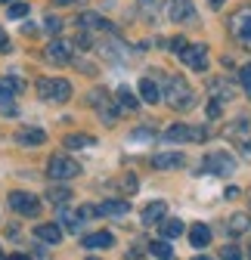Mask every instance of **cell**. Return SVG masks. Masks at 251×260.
Listing matches in <instances>:
<instances>
[{
    "instance_id": "6da1fadb",
    "label": "cell",
    "mask_w": 251,
    "mask_h": 260,
    "mask_svg": "<svg viewBox=\"0 0 251 260\" xmlns=\"http://www.w3.org/2000/svg\"><path fill=\"white\" fill-rule=\"evenodd\" d=\"M162 100L177 112H190L196 106V93L180 75H165L162 78Z\"/></svg>"
},
{
    "instance_id": "7a4b0ae2",
    "label": "cell",
    "mask_w": 251,
    "mask_h": 260,
    "mask_svg": "<svg viewBox=\"0 0 251 260\" xmlns=\"http://www.w3.org/2000/svg\"><path fill=\"white\" fill-rule=\"evenodd\" d=\"M38 96L41 100H47V103H69L72 100V84L66 81V78H38Z\"/></svg>"
},
{
    "instance_id": "3957f363",
    "label": "cell",
    "mask_w": 251,
    "mask_h": 260,
    "mask_svg": "<svg viewBox=\"0 0 251 260\" xmlns=\"http://www.w3.org/2000/svg\"><path fill=\"white\" fill-rule=\"evenodd\" d=\"M47 174H50V180H75L78 174H81V165L75 158H69V155H53L50 161H47Z\"/></svg>"
},
{
    "instance_id": "277c9868",
    "label": "cell",
    "mask_w": 251,
    "mask_h": 260,
    "mask_svg": "<svg viewBox=\"0 0 251 260\" xmlns=\"http://www.w3.org/2000/svg\"><path fill=\"white\" fill-rule=\"evenodd\" d=\"M208 137L205 127H193V124H174L165 130V140L168 143H202Z\"/></svg>"
},
{
    "instance_id": "5b68a950",
    "label": "cell",
    "mask_w": 251,
    "mask_h": 260,
    "mask_svg": "<svg viewBox=\"0 0 251 260\" xmlns=\"http://www.w3.org/2000/svg\"><path fill=\"white\" fill-rule=\"evenodd\" d=\"M205 174H214V177H230L236 171V158L230 152H211L205 155Z\"/></svg>"
},
{
    "instance_id": "8992f818",
    "label": "cell",
    "mask_w": 251,
    "mask_h": 260,
    "mask_svg": "<svg viewBox=\"0 0 251 260\" xmlns=\"http://www.w3.org/2000/svg\"><path fill=\"white\" fill-rule=\"evenodd\" d=\"M87 106H93V109H97V112H100V118H103L109 127L118 121V106L109 100V93H106V90H93V93L87 96Z\"/></svg>"
},
{
    "instance_id": "52a82bcc",
    "label": "cell",
    "mask_w": 251,
    "mask_h": 260,
    "mask_svg": "<svg viewBox=\"0 0 251 260\" xmlns=\"http://www.w3.org/2000/svg\"><path fill=\"white\" fill-rule=\"evenodd\" d=\"M10 208L22 217H38L41 214V202L35 199V195H28V192H10Z\"/></svg>"
},
{
    "instance_id": "ba28073f",
    "label": "cell",
    "mask_w": 251,
    "mask_h": 260,
    "mask_svg": "<svg viewBox=\"0 0 251 260\" xmlns=\"http://www.w3.org/2000/svg\"><path fill=\"white\" fill-rule=\"evenodd\" d=\"M227 137H230L242 152L251 155V118H239V121H233V124L227 127Z\"/></svg>"
},
{
    "instance_id": "9c48e42d",
    "label": "cell",
    "mask_w": 251,
    "mask_h": 260,
    "mask_svg": "<svg viewBox=\"0 0 251 260\" xmlns=\"http://www.w3.org/2000/svg\"><path fill=\"white\" fill-rule=\"evenodd\" d=\"M180 59H183V65H190L193 72H208V47L205 44H193V47L186 44Z\"/></svg>"
},
{
    "instance_id": "30bf717a",
    "label": "cell",
    "mask_w": 251,
    "mask_h": 260,
    "mask_svg": "<svg viewBox=\"0 0 251 260\" xmlns=\"http://www.w3.org/2000/svg\"><path fill=\"white\" fill-rule=\"evenodd\" d=\"M44 59H47L50 65H69V62H72V44L62 41V38H56L53 44H47Z\"/></svg>"
},
{
    "instance_id": "8fae6325",
    "label": "cell",
    "mask_w": 251,
    "mask_h": 260,
    "mask_svg": "<svg viewBox=\"0 0 251 260\" xmlns=\"http://www.w3.org/2000/svg\"><path fill=\"white\" fill-rule=\"evenodd\" d=\"M168 19L171 22H193L196 19V7L193 0H168Z\"/></svg>"
},
{
    "instance_id": "7c38bea8",
    "label": "cell",
    "mask_w": 251,
    "mask_h": 260,
    "mask_svg": "<svg viewBox=\"0 0 251 260\" xmlns=\"http://www.w3.org/2000/svg\"><path fill=\"white\" fill-rule=\"evenodd\" d=\"M227 25H230V35H233L236 41H242V38H245V31L251 28V7H239V10L230 16Z\"/></svg>"
},
{
    "instance_id": "4fadbf2b",
    "label": "cell",
    "mask_w": 251,
    "mask_h": 260,
    "mask_svg": "<svg viewBox=\"0 0 251 260\" xmlns=\"http://www.w3.org/2000/svg\"><path fill=\"white\" fill-rule=\"evenodd\" d=\"M75 25L81 28V31H87V35H90V31H112V22H106L100 13H78V19H75Z\"/></svg>"
},
{
    "instance_id": "5bb4252c",
    "label": "cell",
    "mask_w": 251,
    "mask_h": 260,
    "mask_svg": "<svg viewBox=\"0 0 251 260\" xmlns=\"http://www.w3.org/2000/svg\"><path fill=\"white\" fill-rule=\"evenodd\" d=\"M183 165H186V155L183 152H159V155L152 158V168L155 171H177Z\"/></svg>"
},
{
    "instance_id": "9a60e30c",
    "label": "cell",
    "mask_w": 251,
    "mask_h": 260,
    "mask_svg": "<svg viewBox=\"0 0 251 260\" xmlns=\"http://www.w3.org/2000/svg\"><path fill=\"white\" fill-rule=\"evenodd\" d=\"M62 233H66V230H62L59 223H38L35 226V239H41L44 245H59Z\"/></svg>"
},
{
    "instance_id": "2e32d148",
    "label": "cell",
    "mask_w": 251,
    "mask_h": 260,
    "mask_svg": "<svg viewBox=\"0 0 251 260\" xmlns=\"http://www.w3.org/2000/svg\"><path fill=\"white\" fill-rule=\"evenodd\" d=\"M115 245V236L112 233H90L81 239V248L84 251H103V248H112Z\"/></svg>"
},
{
    "instance_id": "e0dca14e",
    "label": "cell",
    "mask_w": 251,
    "mask_h": 260,
    "mask_svg": "<svg viewBox=\"0 0 251 260\" xmlns=\"http://www.w3.org/2000/svg\"><path fill=\"white\" fill-rule=\"evenodd\" d=\"M165 217H168V205H165V202H152V205H146L143 214H140L143 226H155V223H162Z\"/></svg>"
},
{
    "instance_id": "ac0fdd59",
    "label": "cell",
    "mask_w": 251,
    "mask_h": 260,
    "mask_svg": "<svg viewBox=\"0 0 251 260\" xmlns=\"http://www.w3.org/2000/svg\"><path fill=\"white\" fill-rule=\"evenodd\" d=\"M140 100L143 103H162V87L155 78H140Z\"/></svg>"
},
{
    "instance_id": "d6986e66",
    "label": "cell",
    "mask_w": 251,
    "mask_h": 260,
    "mask_svg": "<svg viewBox=\"0 0 251 260\" xmlns=\"http://www.w3.org/2000/svg\"><path fill=\"white\" fill-rule=\"evenodd\" d=\"M16 143H22V146H44L47 134H44L41 127H22L19 134H16Z\"/></svg>"
},
{
    "instance_id": "ffe728a7",
    "label": "cell",
    "mask_w": 251,
    "mask_h": 260,
    "mask_svg": "<svg viewBox=\"0 0 251 260\" xmlns=\"http://www.w3.org/2000/svg\"><path fill=\"white\" fill-rule=\"evenodd\" d=\"M131 211V202H124V199H106L100 205V217H124Z\"/></svg>"
},
{
    "instance_id": "44dd1931",
    "label": "cell",
    "mask_w": 251,
    "mask_h": 260,
    "mask_svg": "<svg viewBox=\"0 0 251 260\" xmlns=\"http://www.w3.org/2000/svg\"><path fill=\"white\" fill-rule=\"evenodd\" d=\"M208 90H211V96H214V100H221V103L233 100V84H230L227 78H217V81H211V84H208Z\"/></svg>"
},
{
    "instance_id": "7402d4cb",
    "label": "cell",
    "mask_w": 251,
    "mask_h": 260,
    "mask_svg": "<svg viewBox=\"0 0 251 260\" xmlns=\"http://www.w3.org/2000/svg\"><path fill=\"white\" fill-rule=\"evenodd\" d=\"M208 242H211V230L205 223H193V230H190V245L193 248H208Z\"/></svg>"
},
{
    "instance_id": "603a6c76",
    "label": "cell",
    "mask_w": 251,
    "mask_h": 260,
    "mask_svg": "<svg viewBox=\"0 0 251 260\" xmlns=\"http://www.w3.org/2000/svg\"><path fill=\"white\" fill-rule=\"evenodd\" d=\"M56 223H62L66 233H81V214H69L66 205H59V220Z\"/></svg>"
},
{
    "instance_id": "cb8c5ba5",
    "label": "cell",
    "mask_w": 251,
    "mask_h": 260,
    "mask_svg": "<svg viewBox=\"0 0 251 260\" xmlns=\"http://www.w3.org/2000/svg\"><path fill=\"white\" fill-rule=\"evenodd\" d=\"M62 146L66 149H90V146H97V140H93L90 134H69L66 140H62Z\"/></svg>"
},
{
    "instance_id": "d4e9b609",
    "label": "cell",
    "mask_w": 251,
    "mask_h": 260,
    "mask_svg": "<svg viewBox=\"0 0 251 260\" xmlns=\"http://www.w3.org/2000/svg\"><path fill=\"white\" fill-rule=\"evenodd\" d=\"M159 230H162V239H177V236H183V220L165 217V220L159 223Z\"/></svg>"
},
{
    "instance_id": "484cf974",
    "label": "cell",
    "mask_w": 251,
    "mask_h": 260,
    "mask_svg": "<svg viewBox=\"0 0 251 260\" xmlns=\"http://www.w3.org/2000/svg\"><path fill=\"white\" fill-rule=\"evenodd\" d=\"M47 199H50L56 208H59V205H69V202H72V189H69V186H50Z\"/></svg>"
},
{
    "instance_id": "4316f807",
    "label": "cell",
    "mask_w": 251,
    "mask_h": 260,
    "mask_svg": "<svg viewBox=\"0 0 251 260\" xmlns=\"http://www.w3.org/2000/svg\"><path fill=\"white\" fill-rule=\"evenodd\" d=\"M149 254H152V257H162V260H168V257H174V248H171V239H159V242H152V245H149Z\"/></svg>"
},
{
    "instance_id": "83f0119b",
    "label": "cell",
    "mask_w": 251,
    "mask_h": 260,
    "mask_svg": "<svg viewBox=\"0 0 251 260\" xmlns=\"http://www.w3.org/2000/svg\"><path fill=\"white\" fill-rule=\"evenodd\" d=\"M118 106H121V109H128V112H134V109L140 106V100H137V96H134L128 87H121V90H118Z\"/></svg>"
},
{
    "instance_id": "f1b7e54d",
    "label": "cell",
    "mask_w": 251,
    "mask_h": 260,
    "mask_svg": "<svg viewBox=\"0 0 251 260\" xmlns=\"http://www.w3.org/2000/svg\"><path fill=\"white\" fill-rule=\"evenodd\" d=\"M13 96H16V93L7 87L4 78H0V106H4V112H13Z\"/></svg>"
},
{
    "instance_id": "f546056e",
    "label": "cell",
    "mask_w": 251,
    "mask_h": 260,
    "mask_svg": "<svg viewBox=\"0 0 251 260\" xmlns=\"http://www.w3.org/2000/svg\"><path fill=\"white\" fill-rule=\"evenodd\" d=\"M227 230H230V233H245V230H251V223H248V217H245V214H236V217L230 220Z\"/></svg>"
},
{
    "instance_id": "4dcf8cb0",
    "label": "cell",
    "mask_w": 251,
    "mask_h": 260,
    "mask_svg": "<svg viewBox=\"0 0 251 260\" xmlns=\"http://www.w3.org/2000/svg\"><path fill=\"white\" fill-rule=\"evenodd\" d=\"M239 84H242L245 96L251 100V62H248V65H242V72H239Z\"/></svg>"
},
{
    "instance_id": "1f68e13d",
    "label": "cell",
    "mask_w": 251,
    "mask_h": 260,
    "mask_svg": "<svg viewBox=\"0 0 251 260\" xmlns=\"http://www.w3.org/2000/svg\"><path fill=\"white\" fill-rule=\"evenodd\" d=\"M7 13H10V19H25L28 16V4H25V0H16V4L7 7Z\"/></svg>"
},
{
    "instance_id": "d6a6232c",
    "label": "cell",
    "mask_w": 251,
    "mask_h": 260,
    "mask_svg": "<svg viewBox=\"0 0 251 260\" xmlns=\"http://www.w3.org/2000/svg\"><path fill=\"white\" fill-rule=\"evenodd\" d=\"M140 13L146 19H155V13H159V0H140Z\"/></svg>"
},
{
    "instance_id": "836d02e7",
    "label": "cell",
    "mask_w": 251,
    "mask_h": 260,
    "mask_svg": "<svg viewBox=\"0 0 251 260\" xmlns=\"http://www.w3.org/2000/svg\"><path fill=\"white\" fill-rule=\"evenodd\" d=\"M44 31H50V35H59V31H62V19L47 16V19H44Z\"/></svg>"
},
{
    "instance_id": "e575fe53",
    "label": "cell",
    "mask_w": 251,
    "mask_h": 260,
    "mask_svg": "<svg viewBox=\"0 0 251 260\" xmlns=\"http://www.w3.org/2000/svg\"><path fill=\"white\" fill-rule=\"evenodd\" d=\"M221 112H224V103H221V100H211V103H208V118H211V121L221 118Z\"/></svg>"
},
{
    "instance_id": "d590c367",
    "label": "cell",
    "mask_w": 251,
    "mask_h": 260,
    "mask_svg": "<svg viewBox=\"0 0 251 260\" xmlns=\"http://www.w3.org/2000/svg\"><path fill=\"white\" fill-rule=\"evenodd\" d=\"M221 257H224V260H239L242 251H239L236 245H227V248H221Z\"/></svg>"
},
{
    "instance_id": "8d00e7d4",
    "label": "cell",
    "mask_w": 251,
    "mask_h": 260,
    "mask_svg": "<svg viewBox=\"0 0 251 260\" xmlns=\"http://www.w3.org/2000/svg\"><path fill=\"white\" fill-rule=\"evenodd\" d=\"M78 214H81V220H93V217H100V208H93V205H84Z\"/></svg>"
},
{
    "instance_id": "74e56055",
    "label": "cell",
    "mask_w": 251,
    "mask_h": 260,
    "mask_svg": "<svg viewBox=\"0 0 251 260\" xmlns=\"http://www.w3.org/2000/svg\"><path fill=\"white\" fill-rule=\"evenodd\" d=\"M121 189L124 192H137V177H124L121 180Z\"/></svg>"
},
{
    "instance_id": "f35d334b",
    "label": "cell",
    "mask_w": 251,
    "mask_h": 260,
    "mask_svg": "<svg viewBox=\"0 0 251 260\" xmlns=\"http://www.w3.org/2000/svg\"><path fill=\"white\" fill-rule=\"evenodd\" d=\"M171 50H174V53L180 56V53L186 50V38H174V41H171Z\"/></svg>"
},
{
    "instance_id": "ab89813d",
    "label": "cell",
    "mask_w": 251,
    "mask_h": 260,
    "mask_svg": "<svg viewBox=\"0 0 251 260\" xmlns=\"http://www.w3.org/2000/svg\"><path fill=\"white\" fill-rule=\"evenodd\" d=\"M131 140H152V130L140 127V130H134V137H131Z\"/></svg>"
},
{
    "instance_id": "60d3db41",
    "label": "cell",
    "mask_w": 251,
    "mask_h": 260,
    "mask_svg": "<svg viewBox=\"0 0 251 260\" xmlns=\"http://www.w3.org/2000/svg\"><path fill=\"white\" fill-rule=\"evenodd\" d=\"M0 53H10V38H7L4 28H0Z\"/></svg>"
},
{
    "instance_id": "b9f144b4",
    "label": "cell",
    "mask_w": 251,
    "mask_h": 260,
    "mask_svg": "<svg viewBox=\"0 0 251 260\" xmlns=\"http://www.w3.org/2000/svg\"><path fill=\"white\" fill-rule=\"evenodd\" d=\"M239 44H242V47H248V50H251V28H248V31H245V38H242V41H239Z\"/></svg>"
},
{
    "instance_id": "7bdbcfd3",
    "label": "cell",
    "mask_w": 251,
    "mask_h": 260,
    "mask_svg": "<svg viewBox=\"0 0 251 260\" xmlns=\"http://www.w3.org/2000/svg\"><path fill=\"white\" fill-rule=\"evenodd\" d=\"M224 4H227V0H208V7H211V10H221Z\"/></svg>"
},
{
    "instance_id": "ee69618b",
    "label": "cell",
    "mask_w": 251,
    "mask_h": 260,
    "mask_svg": "<svg viewBox=\"0 0 251 260\" xmlns=\"http://www.w3.org/2000/svg\"><path fill=\"white\" fill-rule=\"evenodd\" d=\"M0 4H10V0H0Z\"/></svg>"
},
{
    "instance_id": "f6af8a7d",
    "label": "cell",
    "mask_w": 251,
    "mask_h": 260,
    "mask_svg": "<svg viewBox=\"0 0 251 260\" xmlns=\"http://www.w3.org/2000/svg\"><path fill=\"white\" fill-rule=\"evenodd\" d=\"M0 257H4V251H0Z\"/></svg>"
}]
</instances>
